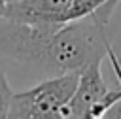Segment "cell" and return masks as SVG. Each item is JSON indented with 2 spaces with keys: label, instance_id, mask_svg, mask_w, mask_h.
<instances>
[{
  "label": "cell",
  "instance_id": "obj_7",
  "mask_svg": "<svg viewBox=\"0 0 121 119\" xmlns=\"http://www.w3.org/2000/svg\"><path fill=\"white\" fill-rule=\"evenodd\" d=\"M11 87L8 83V77L0 66V117H8V110H9V102H11Z\"/></svg>",
  "mask_w": 121,
  "mask_h": 119
},
{
  "label": "cell",
  "instance_id": "obj_10",
  "mask_svg": "<svg viewBox=\"0 0 121 119\" xmlns=\"http://www.w3.org/2000/svg\"><path fill=\"white\" fill-rule=\"evenodd\" d=\"M8 4H13V2H19V0H6Z\"/></svg>",
  "mask_w": 121,
  "mask_h": 119
},
{
  "label": "cell",
  "instance_id": "obj_5",
  "mask_svg": "<svg viewBox=\"0 0 121 119\" xmlns=\"http://www.w3.org/2000/svg\"><path fill=\"white\" fill-rule=\"evenodd\" d=\"M119 2L121 0H74L72 8H70L68 21L72 23L78 19L91 17L96 23H100L102 26H108Z\"/></svg>",
  "mask_w": 121,
  "mask_h": 119
},
{
  "label": "cell",
  "instance_id": "obj_1",
  "mask_svg": "<svg viewBox=\"0 0 121 119\" xmlns=\"http://www.w3.org/2000/svg\"><path fill=\"white\" fill-rule=\"evenodd\" d=\"M79 72L51 76L38 85L13 93L8 117L11 119H64L66 104L78 87Z\"/></svg>",
  "mask_w": 121,
  "mask_h": 119
},
{
  "label": "cell",
  "instance_id": "obj_9",
  "mask_svg": "<svg viewBox=\"0 0 121 119\" xmlns=\"http://www.w3.org/2000/svg\"><path fill=\"white\" fill-rule=\"evenodd\" d=\"M6 9H8V2L6 0H0V17L6 15Z\"/></svg>",
  "mask_w": 121,
  "mask_h": 119
},
{
  "label": "cell",
  "instance_id": "obj_2",
  "mask_svg": "<svg viewBox=\"0 0 121 119\" xmlns=\"http://www.w3.org/2000/svg\"><path fill=\"white\" fill-rule=\"evenodd\" d=\"M55 30L0 17V57L47 77V60Z\"/></svg>",
  "mask_w": 121,
  "mask_h": 119
},
{
  "label": "cell",
  "instance_id": "obj_8",
  "mask_svg": "<svg viewBox=\"0 0 121 119\" xmlns=\"http://www.w3.org/2000/svg\"><path fill=\"white\" fill-rule=\"evenodd\" d=\"M106 117H112V119H113V117H115V119H121V98H119V100H117V102H115V104L108 110Z\"/></svg>",
  "mask_w": 121,
  "mask_h": 119
},
{
  "label": "cell",
  "instance_id": "obj_3",
  "mask_svg": "<svg viewBox=\"0 0 121 119\" xmlns=\"http://www.w3.org/2000/svg\"><path fill=\"white\" fill-rule=\"evenodd\" d=\"M112 85L102 74V62H95L79 70L78 87L66 104L64 119H98L104 117V102Z\"/></svg>",
  "mask_w": 121,
  "mask_h": 119
},
{
  "label": "cell",
  "instance_id": "obj_6",
  "mask_svg": "<svg viewBox=\"0 0 121 119\" xmlns=\"http://www.w3.org/2000/svg\"><path fill=\"white\" fill-rule=\"evenodd\" d=\"M104 60L108 64L110 79L113 81L112 87H119L121 89V36L115 38L113 42H108V49H106Z\"/></svg>",
  "mask_w": 121,
  "mask_h": 119
},
{
  "label": "cell",
  "instance_id": "obj_4",
  "mask_svg": "<svg viewBox=\"0 0 121 119\" xmlns=\"http://www.w3.org/2000/svg\"><path fill=\"white\" fill-rule=\"evenodd\" d=\"M72 2L74 0H19L8 4L4 17L36 26L60 28L62 25L70 23L68 15Z\"/></svg>",
  "mask_w": 121,
  "mask_h": 119
}]
</instances>
